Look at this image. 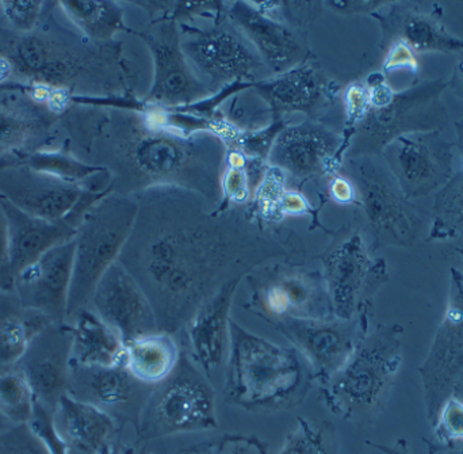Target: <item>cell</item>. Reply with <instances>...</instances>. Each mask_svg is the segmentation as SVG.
<instances>
[{"label":"cell","instance_id":"obj_1","mask_svg":"<svg viewBox=\"0 0 463 454\" xmlns=\"http://www.w3.org/2000/svg\"><path fill=\"white\" fill-rule=\"evenodd\" d=\"M259 238L232 214H208L200 194L160 186L141 193L135 227L119 254L148 298L159 330H176L232 279L252 268ZM259 262V260H256Z\"/></svg>","mask_w":463,"mask_h":454},{"label":"cell","instance_id":"obj_2","mask_svg":"<svg viewBox=\"0 0 463 454\" xmlns=\"http://www.w3.org/2000/svg\"><path fill=\"white\" fill-rule=\"evenodd\" d=\"M81 116L87 155L111 176V190L122 195L160 186L181 187L205 200L222 197L227 160L222 138L212 133L182 136L152 122L143 108H110Z\"/></svg>","mask_w":463,"mask_h":454},{"label":"cell","instance_id":"obj_3","mask_svg":"<svg viewBox=\"0 0 463 454\" xmlns=\"http://www.w3.org/2000/svg\"><path fill=\"white\" fill-rule=\"evenodd\" d=\"M122 52L121 43H92L67 29L54 13L53 22L29 34L0 27V89L26 90L43 100L128 94L133 73Z\"/></svg>","mask_w":463,"mask_h":454},{"label":"cell","instance_id":"obj_4","mask_svg":"<svg viewBox=\"0 0 463 454\" xmlns=\"http://www.w3.org/2000/svg\"><path fill=\"white\" fill-rule=\"evenodd\" d=\"M402 338L404 327L391 323L359 341L345 366L326 383V406L334 414L356 425L375 422L402 369Z\"/></svg>","mask_w":463,"mask_h":454},{"label":"cell","instance_id":"obj_5","mask_svg":"<svg viewBox=\"0 0 463 454\" xmlns=\"http://www.w3.org/2000/svg\"><path fill=\"white\" fill-rule=\"evenodd\" d=\"M227 399L247 411H278L296 403L304 371L294 350L231 320Z\"/></svg>","mask_w":463,"mask_h":454},{"label":"cell","instance_id":"obj_6","mask_svg":"<svg viewBox=\"0 0 463 454\" xmlns=\"http://www.w3.org/2000/svg\"><path fill=\"white\" fill-rule=\"evenodd\" d=\"M137 213L138 203L133 197L109 193L84 214L73 238L75 257L67 320L89 308L95 288L118 260Z\"/></svg>","mask_w":463,"mask_h":454},{"label":"cell","instance_id":"obj_7","mask_svg":"<svg viewBox=\"0 0 463 454\" xmlns=\"http://www.w3.org/2000/svg\"><path fill=\"white\" fill-rule=\"evenodd\" d=\"M445 89V81H423L394 92L385 105L369 106L355 124L348 157L374 156L408 133L440 130L448 121L442 102Z\"/></svg>","mask_w":463,"mask_h":454},{"label":"cell","instance_id":"obj_8","mask_svg":"<svg viewBox=\"0 0 463 454\" xmlns=\"http://www.w3.org/2000/svg\"><path fill=\"white\" fill-rule=\"evenodd\" d=\"M162 387L146 399L136 430L143 441L217 428L214 393L186 358L178 361Z\"/></svg>","mask_w":463,"mask_h":454},{"label":"cell","instance_id":"obj_9","mask_svg":"<svg viewBox=\"0 0 463 454\" xmlns=\"http://www.w3.org/2000/svg\"><path fill=\"white\" fill-rule=\"evenodd\" d=\"M356 189L375 249L412 247L423 220L404 197L388 168L373 156L348 157L345 175Z\"/></svg>","mask_w":463,"mask_h":454},{"label":"cell","instance_id":"obj_10","mask_svg":"<svg viewBox=\"0 0 463 454\" xmlns=\"http://www.w3.org/2000/svg\"><path fill=\"white\" fill-rule=\"evenodd\" d=\"M182 51L193 72L211 92L241 80H252L264 61L241 30L232 22L211 27H181Z\"/></svg>","mask_w":463,"mask_h":454},{"label":"cell","instance_id":"obj_11","mask_svg":"<svg viewBox=\"0 0 463 454\" xmlns=\"http://www.w3.org/2000/svg\"><path fill=\"white\" fill-rule=\"evenodd\" d=\"M326 293L343 322L367 320L373 298L388 281L383 260H373L364 238L350 233L324 254Z\"/></svg>","mask_w":463,"mask_h":454},{"label":"cell","instance_id":"obj_12","mask_svg":"<svg viewBox=\"0 0 463 454\" xmlns=\"http://www.w3.org/2000/svg\"><path fill=\"white\" fill-rule=\"evenodd\" d=\"M419 374L427 420L434 425L463 376V271L459 269H450L448 306Z\"/></svg>","mask_w":463,"mask_h":454},{"label":"cell","instance_id":"obj_13","mask_svg":"<svg viewBox=\"0 0 463 454\" xmlns=\"http://www.w3.org/2000/svg\"><path fill=\"white\" fill-rule=\"evenodd\" d=\"M383 154L408 201L439 192L454 175V146L440 130L400 136Z\"/></svg>","mask_w":463,"mask_h":454},{"label":"cell","instance_id":"obj_14","mask_svg":"<svg viewBox=\"0 0 463 454\" xmlns=\"http://www.w3.org/2000/svg\"><path fill=\"white\" fill-rule=\"evenodd\" d=\"M132 33L144 41L154 57V81L146 98V105L181 108L212 94L193 72L182 51L181 30L176 21L156 19L148 29Z\"/></svg>","mask_w":463,"mask_h":454},{"label":"cell","instance_id":"obj_15","mask_svg":"<svg viewBox=\"0 0 463 454\" xmlns=\"http://www.w3.org/2000/svg\"><path fill=\"white\" fill-rule=\"evenodd\" d=\"M59 109L22 89H0V170L52 147Z\"/></svg>","mask_w":463,"mask_h":454},{"label":"cell","instance_id":"obj_16","mask_svg":"<svg viewBox=\"0 0 463 454\" xmlns=\"http://www.w3.org/2000/svg\"><path fill=\"white\" fill-rule=\"evenodd\" d=\"M106 192L86 190L75 208L60 220H46L24 213L13 203L0 198L8 233H10L11 266L14 277L43 257L49 250L75 238L84 214L102 200Z\"/></svg>","mask_w":463,"mask_h":454},{"label":"cell","instance_id":"obj_17","mask_svg":"<svg viewBox=\"0 0 463 454\" xmlns=\"http://www.w3.org/2000/svg\"><path fill=\"white\" fill-rule=\"evenodd\" d=\"M72 328L71 323H52L43 328L27 347L14 368L29 383L35 402L52 412L68 393Z\"/></svg>","mask_w":463,"mask_h":454},{"label":"cell","instance_id":"obj_18","mask_svg":"<svg viewBox=\"0 0 463 454\" xmlns=\"http://www.w3.org/2000/svg\"><path fill=\"white\" fill-rule=\"evenodd\" d=\"M90 306L106 325L118 333L124 344L159 331L148 298L118 260L95 288Z\"/></svg>","mask_w":463,"mask_h":454},{"label":"cell","instance_id":"obj_19","mask_svg":"<svg viewBox=\"0 0 463 454\" xmlns=\"http://www.w3.org/2000/svg\"><path fill=\"white\" fill-rule=\"evenodd\" d=\"M278 327L307 355L316 374L326 384L366 336L367 320L283 319Z\"/></svg>","mask_w":463,"mask_h":454},{"label":"cell","instance_id":"obj_20","mask_svg":"<svg viewBox=\"0 0 463 454\" xmlns=\"http://www.w3.org/2000/svg\"><path fill=\"white\" fill-rule=\"evenodd\" d=\"M75 241H65L16 274L14 292L26 308L54 323L67 320Z\"/></svg>","mask_w":463,"mask_h":454},{"label":"cell","instance_id":"obj_21","mask_svg":"<svg viewBox=\"0 0 463 454\" xmlns=\"http://www.w3.org/2000/svg\"><path fill=\"white\" fill-rule=\"evenodd\" d=\"M86 190L38 173L24 163L0 170V198L41 219H64Z\"/></svg>","mask_w":463,"mask_h":454},{"label":"cell","instance_id":"obj_22","mask_svg":"<svg viewBox=\"0 0 463 454\" xmlns=\"http://www.w3.org/2000/svg\"><path fill=\"white\" fill-rule=\"evenodd\" d=\"M389 13L377 15L383 45L400 41L413 53H462L463 40L449 32L437 3H392Z\"/></svg>","mask_w":463,"mask_h":454},{"label":"cell","instance_id":"obj_23","mask_svg":"<svg viewBox=\"0 0 463 454\" xmlns=\"http://www.w3.org/2000/svg\"><path fill=\"white\" fill-rule=\"evenodd\" d=\"M340 147V137L324 125L307 121L283 128L275 138L269 159L278 170L296 178L326 174Z\"/></svg>","mask_w":463,"mask_h":454},{"label":"cell","instance_id":"obj_24","mask_svg":"<svg viewBox=\"0 0 463 454\" xmlns=\"http://www.w3.org/2000/svg\"><path fill=\"white\" fill-rule=\"evenodd\" d=\"M230 5L227 10L232 22L272 72L279 75L301 64L307 52L290 27L256 10L250 2H233Z\"/></svg>","mask_w":463,"mask_h":454},{"label":"cell","instance_id":"obj_25","mask_svg":"<svg viewBox=\"0 0 463 454\" xmlns=\"http://www.w3.org/2000/svg\"><path fill=\"white\" fill-rule=\"evenodd\" d=\"M259 289L264 311L277 319H328L323 287L315 274L297 269H283L269 274ZM332 308V307H331Z\"/></svg>","mask_w":463,"mask_h":454},{"label":"cell","instance_id":"obj_26","mask_svg":"<svg viewBox=\"0 0 463 454\" xmlns=\"http://www.w3.org/2000/svg\"><path fill=\"white\" fill-rule=\"evenodd\" d=\"M240 279L225 282L189 322L193 355L209 380L230 355L232 301Z\"/></svg>","mask_w":463,"mask_h":454},{"label":"cell","instance_id":"obj_27","mask_svg":"<svg viewBox=\"0 0 463 454\" xmlns=\"http://www.w3.org/2000/svg\"><path fill=\"white\" fill-rule=\"evenodd\" d=\"M138 382L125 365L84 366L71 364L68 393L71 398L98 407L109 415L122 414L135 404ZM114 418V417H113Z\"/></svg>","mask_w":463,"mask_h":454},{"label":"cell","instance_id":"obj_28","mask_svg":"<svg viewBox=\"0 0 463 454\" xmlns=\"http://www.w3.org/2000/svg\"><path fill=\"white\" fill-rule=\"evenodd\" d=\"M53 420L67 444L68 454H109L116 445V420L70 395L62 396Z\"/></svg>","mask_w":463,"mask_h":454},{"label":"cell","instance_id":"obj_29","mask_svg":"<svg viewBox=\"0 0 463 454\" xmlns=\"http://www.w3.org/2000/svg\"><path fill=\"white\" fill-rule=\"evenodd\" d=\"M253 87L275 116L294 111L315 113L326 95L323 76L313 65L307 64H299L275 78L256 81Z\"/></svg>","mask_w":463,"mask_h":454},{"label":"cell","instance_id":"obj_30","mask_svg":"<svg viewBox=\"0 0 463 454\" xmlns=\"http://www.w3.org/2000/svg\"><path fill=\"white\" fill-rule=\"evenodd\" d=\"M67 322L72 328L71 364L84 366L125 365V344L117 331L92 309H80Z\"/></svg>","mask_w":463,"mask_h":454},{"label":"cell","instance_id":"obj_31","mask_svg":"<svg viewBox=\"0 0 463 454\" xmlns=\"http://www.w3.org/2000/svg\"><path fill=\"white\" fill-rule=\"evenodd\" d=\"M52 323L26 308L14 290L0 292V371L14 368L33 339Z\"/></svg>","mask_w":463,"mask_h":454},{"label":"cell","instance_id":"obj_32","mask_svg":"<svg viewBox=\"0 0 463 454\" xmlns=\"http://www.w3.org/2000/svg\"><path fill=\"white\" fill-rule=\"evenodd\" d=\"M179 350L168 333H154L125 344V368L143 384H160L178 365Z\"/></svg>","mask_w":463,"mask_h":454},{"label":"cell","instance_id":"obj_33","mask_svg":"<svg viewBox=\"0 0 463 454\" xmlns=\"http://www.w3.org/2000/svg\"><path fill=\"white\" fill-rule=\"evenodd\" d=\"M68 22L87 40L98 43H113L118 32L132 33L125 24V10L111 0H65L57 2Z\"/></svg>","mask_w":463,"mask_h":454},{"label":"cell","instance_id":"obj_34","mask_svg":"<svg viewBox=\"0 0 463 454\" xmlns=\"http://www.w3.org/2000/svg\"><path fill=\"white\" fill-rule=\"evenodd\" d=\"M24 165L38 173L46 174V175L53 176L60 181L78 184V186L89 190L87 182L91 181L95 176L108 173L105 168L90 165L89 162L75 156L67 149L53 148V147L40 149V151L30 155L24 160Z\"/></svg>","mask_w":463,"mask_h":454},{"label":"cell","instance_id":"obj_35","mask_svg":"<svg viewBox=\"0 0 463 454\" xmlns=\"http://www.w3.org/2000/svg\"><path fill=\"white\" fill-rule=\"evenodd\" d=\"M463 233V170L438 192L429 241H450Z\"/></svg>","mask_w":463,"mask_h":454},{"label":"cell","instance_id":"obj_36","mask_svg":"<svg viewBox=\"0 0 463 454\" xmlns=\"http://www.w3.org/2000/svg\"><path fill=\"white\" fill-rule=\"evenodd\" d=\"M35 398L29 383L16 368L0 371V414L13 426L27 425Z\"/></svg>","mask_w":463,"mask_h":454},{"label":"cell","instance_id":"obj_37","mask_svg":"<svg viewBox=\"0 0 463 454\" xmlns=\"http://www.w3.org/2000/svg\"><path fill=\"white\" fill-rule=\"evenodd\" d=\"M431 439H424L430 454L456 453L463 447V401L453 395L440 409Z\"/></svg>","mask_w":463,"mask_h":454},{"label":"cell","instance_id":"obj_38","mask_svg":"<svg viewBox=\"0 0 463 454\" xmlns=\"http://www.w3.org/2000/svg\"><path fill=\"white\" fill-rule=\"evenodd\" d=\"M278 454H337V445L326 426L299 418Z\"/></svg>","mask_w":463,"mask_h":454},{"label":"cell","instance_id":"obj_39","mask_svg":"<svg viewBox=\"0 0 463 454\" xmlns=\"http://www.w3.org/2000/svg\"><path fill=\"white\" fill-rule=\"evenodd\" d=\"M49 2L43 0H0V13L8 27L18 34L34 32L46 11Z\"/></svg>","mask_w":463,"mask_h":454},{"label":"cell","instance_id":"obj_40","mask_svg":"<svg viewBox=\"0 0 463 454\" xmlns=\"http://www.w3.org/2000/svg\"><path fill=\"white\" fill-rule=\"evenodd\" d=\"M176 454H267V444L258 437L227 434Z\"/></svg>","mask_w":463,"mask_h":454},{"label":"cell","instance_id":"obj_41","mask_svg":"<svg viewBox=\"0 0 463 454\" xmlns=\"http://www.w3.org/2000/svg\"><path fill=\"white\" fill-rule=\"evenodd\" d=\"M35 439L43 442L49 454H68V447L54 425L53 412L35 402L32 420L27 423Z\"/></svg>","mask_w":463,"mask_h":454},{"label":"cell","instance_id":"obj_42","mask_svg":"<svg viewBox=\"0 0 463 454\" xmlns=\"http://www.w3.org/2000/svg\"><path fill=\"white\" fill-rule=\"evenodd\" d=\"M0 454H49L27 425L0 430Z\"/></svg>","mask_w":463,"mask_h":454},{"label":"cell","instance_id":"obj_43","mask_svg":"<svg viewBox=\"0 0 463 454\" xmlns=\"http://www.w3.org/2000/svg\"><path fill=\"white\" fill-rule=\"evenodd\" d=\"M222 193L228 201L240 205L250 197V178L244 168L227 167L222 176Z\"/></svg>","mask_w":463,"mask_h":454},{"label":"cell","instance_id":"obj_44","mask_svg":"<svg viewBox=\"0 0 463 454\" xmlns=\"http://www.w3.org/2000/svg\"><path fill=\"white\" fill-rule=\"evenodd\" d=\"M14 273L11 266L10 233L7 219L0 203V292L14 289Z\"/></svg>","mask_w":463,"mask_h":454},{"label":"cell","instance_id":"obj_45","mask_svg":"<svg viewBox=\"0 0 463 454\" xmlns=\"http://www.w3.org/2000/svg\"><path fill=\"white\" fill-rule=\"evenodd\" d=\"M309 211V203L301 193L280 190L275 203V219L278 216H301Z\"/></svg>","mask_w":463,"mask_h":454},{"label":"cell","instance_id":"obj_46","mask_svg":"<svg viewBox=\"0 0 463 454\" xmlns=\"http://www.w3.org/2000/svg\"><path fill=\"white\" fill-rule=\"evenodd\" d=\"M345 108L348 119L354 124L359 121L369 109V91L364 84H351L345 91Z\"/></svg>","mask_w":463,"mask_h":454},{"label":"cell","instance_id":"obj_47","mask_svg":"<svg viewBox=\"0 0 463 454\" xmlns=\"http://www.w3.org/2000/svg\"><path fill=\"white\" fill-rule=\"evenodd\" d=\"M383 67H385L386 72L402 70V68L413 71L418 67V61H416L413 52L405 43L396 41V43L389 45V53Z\"/></svg>","mask_w":463,"mask_h":454},{"label":"cell","instance_id":"obj_48","mask_svg":"<svg viewBox=\"0 0 463 454\" xmlns=\"http://www.w3.org/2000/svg\"><path fill=\"white\" fill-rule=\"evenodd\" d=\"M329 192H331L332 198L336 203H343V205L358 201L355 186L345 175L336 176V178L332 179L331 184H329Z\"/></svg>","mask_w":463,"mask_h":454},{"label":"cell","instance_id":"obj_49","mask_svg":"<svg viewBox=\"0 0 463 454\" xmlns=\"http://www.w3.org/2000/svg\"><path fill=\"white\" fill-rule=\"evenodd\" d=\"M328 7L334 8L337 13L343 14H364L374 13L389 2H367V0H348V2H326Z\"/></svg>","mask_w":463,"mask_h":454},{"label":"cell","instance_id":"obj_50","mask_svg":"<svg viewBox=\"0 0 463 454\" xmlns=\"http://www.w3.org/2000/svg\"><path fill=\"white\" fill-rule=\"evenodd\" d=\"M370 447L377 449L378 452L383 454H412L411 453V445L407 440L400 439L397 440L394 444H375V442L367 441Z\"/></svg>","mask_w":463,"mask_h":454},{"label":"cell","instance_id":"obj_51","mask_svg":"<svg viewBox=\"0 0 463 454\" xmlns=\"http://www.w3.org/2000/svg\"><path fill=\"white\" fill-rule=\"evenodd\" d=\"M450 87L453 91L463 99V53L461 59L457 61L456 67L453 70V75L450 79Z\"/></svg>","mask_w":463,"mask_h":454},{"label":"cell","instance_id":"obj_52","mask_svg":"<svg viewBox=\"0 0 463 454\" xmlns=\"http://www.w3.org/2000/svg\"><path fill=\"white\" fill-rule=\"evenodd\" d=\"M457 148L463 159V117L456 122Z\"/></svg>","mask_w":463,"mask_h":454},{"label":"cell","instance_id":"obj_53","mask_svg":"<svg viewBox=\"0 0 463 454\" xmlns=\"http://www.w3.org/2000/svg\"><path fill=\"white\" fill-rule=\"evenodd\" d=\"M109 454H137V452H136L135 448L129 447V445L116 444Z\"/></svg>","mask_w":463,"mask_h":454},{"label":"cell","instance_id":"obj_54","mask_svg":"<svg viewBox=\"0 0 463 454\" xmlns=\"http://www.w3.org/2000/svg\"><path fill=\"white\" fill-rule=\"evenodd\" d=\"M457 251H458V254L463 258V247H459ZM454 395L458 396V398H461L463 401V376L461 377V380H459L458 385H457Z\"/></svg>","mask_w":463,"mask_h":454},{"label":"cell","instance_id":"obj_55","mask_svg":"<svg viewBox=\"0 0 463 454\" xmlns=\"http://www.w3.org/2000/svg\"><path fill=\"white\" fill-rule=\"evenodd\" d=\"M13 428V425H11L10 422H8L7 420H5V417H3L2 414H0V430H5V429Z\"/></svg>","mask_w":463,"mask_h":454},{"label":"cell","instance_id":"obj_56","mask_svg":"<svg viewBox=\"0 0 463 454\" xmlns=\"http://www.w3.org/2000/svg\"><path fill=\"white\" fill-rule=\"evenodd\" d=\"M456 454H463V447L461 449L457 450Z\"/></svg>","mask_w":463,"mask_h":454}]
</instances>
